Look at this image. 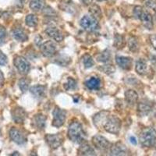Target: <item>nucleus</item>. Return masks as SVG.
Instances as JSON below:
<instances>
[{"mask_svg": "<svg viewBox=\"0 0 156 156\" xmlns=\"http://www.w3.org/2000/svg\"><path fill=\"white\" fill-rule=\"evenodd\" d=\"M94 123L99 124L101 122L104 129L107 132L113 134H118L121 128V120L115 115H105L102 112L96 115L94 118Z\"/></svg>", "mask_w": 156, "mask_h": 156, "instance_id": "obj_1", "label": "nucleus"}, {"mask_svg": "<svg viewBox=\"0 0 156 156\" xmlns=\"http://www.w3.org/2000/svg\"><path fill=\"white\" fill-rule=\"evenodd\" d=\"M68 136L73 142L81 144L86 139V135L81 124L78 121H73L70 123L68 129Z\"/></svg>", "mask_w": 156, "mask_h": 156, "instance_id": "obj_2", "label": "nucleus"}, {"mask_svg": "<svg viewBox=\"0 0 156 156\" xmlns=\"http://www.w3.org/2000/svg\"><path fill=\"white\" fill-rule=\"evenodd\" d=\"M140 141L144 147H151L156 144V130L151 127H146L140 133Z\"/></svg>", "mask_w": 156, "mask_h": 156, "instance_id": "obj_3", "label": "nucleus"}, {"mask_svg": "<svg viewBox=\"0 0 156 156\" xmlns=\"http://www.w3.org/2000/svg\"><path fill=\"white\" fill-rule=\"evenodd\" d=\"M133 15L135 17L140 20L146 28L149 30L153 28V18L148 11L143 9L141 6H136L133 9Z\"/></svg>", "mask_w": 156, "mask_h": 156, "instance_id": "obj_4", "label": "nucleus"}, {"mask_svg": "<svg viewBox=\"0 0 156 156\" xmlns=\"http://www.w3.org/2000/svg\"><path fill=\"white\" fill-rule=\"evenodd\" d=\"M13 64L20 74L27 75L30 69V63L23 56H16L13 59Z\"/></svg>", "mask_w": 156, "mask_h": 156, "instance_id": "obj_5", "label": "nucleus"}, {"mask_svg": "<svg viewBox=\"0 0 156 156\" xmlns=\"http://www.w3.org/2000/svg\"><path fill=\"white\" fill-rule=\"evenodd\" d=\"M80 24L84 30L88 31H94L98 28L97 19L93 16H84L80 20Z\"/></svg>", "mask_w": 156, "mask_h": 156, "instance_id": "obj_6", "label": "nucleus"}, {"mask_svg": "<svg viewBox=\"0 0 156 156\" xmlns=\"http://www.w3.org/2000/svg\"><path fill=\"white\" fill-rule=\"evenodd\" d=\"M52 115H53L52 126L56 128L62 126L64 124L65 120H66V111H64V110L61 109L60 108H58V106H56L55 108V109L53 110Z\"/></svg>", "mask_w": 156, "mask_h": 156, "instance_id": "obj_7", "label": "nucleus"}, {"mask_svg": "<svg viewBox=\"0 0 156 156\" xmlns=\"http://www.w3.org/2000/svg\"><path fill=\"white\" fill-rule=\"evenodd\" d=\"M44 140L46 141L47 144L51 149H56L62 145V142H63V136L60 133L47 134L44 136Z\"/></svg>", "mask_w": 156, "mask_h": 156, "instance_id": "obj_8", "label": "nucleus"}, {"mask_svg": "<svg viewBox=\"0 0 156 156\" xmlns=\"http://www.w3.org/2000/svg\"><path fill=\"white\" fill-rule=\"evenodd\" d=\"M41 53L45 57H51L56 52L57 45L54 41H48L40 46Z\"/></svg>", "mask_w": 156, "mask_h": 156, "instance_id": "obj_9", "label": "nucleus"}, {"mask_svg": "<svg viewBox=\"0 0 156 156\" xmlns=\"http://www.w3.org/2000/svg\"><path fill=\"white\" fill-rule=\"evenodd\" d=\"M92 143L94 147L100 151H105L110 147V143L108 140L101 135H95L93 136Z\"/></svg>", "mask_w": 156, "mask_h": 156, "instance_id": "obj_10", "label": "nucleus"}, {"mask_svg": "<svg viewBox=\"0 0 156 156\" xmlns=\"http://www.w3.org/2000/svg\"><path fill=\"white\" fill-rule=\"evenodd\" d=\"M9 137L13 142L17 144H23L27 141V137L20 129L16 127H12L9 130Z\"/></svg>", "mask_w": 156, "mask_h": 156, "instance_id": "obj_11", "label": "nucleus"}, {"mask_svg": "<svg viewBox=\"0 0 156 156\" xmlns=\"http://www.w3.org/2000/svg\"><path fill=\"white\" fill-rule=\"evenodd\" d=\"M12 114V119L16 123H23L24 122L26 117H27V112H25V110L21 107H16L12 110L11 112Z\"/></svg>", "mask_w": 156, "mask_h": 156, "instance_id": "obj_12", "label": "nucleus"}, {"mask_svg": "<svg viewBox=\"0 0 156 156\" xmlns=\"http://www.w3.org/2000/svg\"><path fill=\"white\" fill-rule=\"evenodd\" d=\"M45 33L48 36L54 39L57 42H60L63 40V34L60 30H58L55 27H48L45 30Z\"/></svg>", "mask_w": 156, "mask_h": 156, "instance_id": "obj_13", "label": "nucleus"}, {"mask_svg": "<svg viewBox=\"0 0 156 156\" xmlns=\"http://www.w3.org/2000/svg\"><path fill=\"white\" fill-rule=\"evenodd\" d=\"M110 154L112 155H126L128 152L127 148L124 144H121L119 142L110 147Z\"/></svg>", "mask_w": 156, "mask_h": 156, "instance_id": "obj_14", "label": "nucleus"}, {"mask_svg": "<svg viewBox=\"0 0 156 156\" xmlns=\"http://www.w3.org/2000/svg\"><path fill=\"white\" fill-rule=\"evenodd\" d=\"M135 69H136V73L141 76H146L150 73V70H151L147 62L143 59H139L138 61H136Z\"/></svg>", "mask_w": 156, "mask_h": 156, "instance_id": "obj_15", "label": "nucleus"}, {"mask_svg": "<svg viewBox=\"0 0 156 156\" xmlns=\"http://www.w3.org/2000/svg\"><path fill=\"white\" fill-rule=\"evenodd\" d=\"M151 108H152V104L147 100H143L139 102L137 111L140 116H144L151 112Z\"/></svg>", "mask_w": 156, "mask_h": 156, "instance_id": "obj_16", "label": "nucleus"}, {"mask_svg": "<svg viewBox=\"0 0 156 156\" xmlns=\"http://www.w3.org/2000/svg\"><path fill=\"white\" fill-rule=\"evenodd\" d=\"M115 61L118 66L123 69H130L132 67V59L129 57L118 55L115 57Z\"/></svg>", "mask_w": 156, "mask_h": 156, "instance_id": "obj_17", "label": "nucleus"}, {"mask_svg": "<svg viewBox=\"0 0 156 156\" xmlns=\"http://www.w3.org/2000/svg\"><path fill=\"white\" fill-rule=\"evenodd\" d=\"M12 37L18 41L23 42V41H27V39H28V36H27V33L20 27H16V28L13 29L12 31Z\"/></svg>", "mask_w": 156, "mask_h": 156, "instance_id": "obj_18", "label": "nucleus"}, {"mask_svg": "<svg viewBox=\"0 0 156 156\" xmlns=\"http://www.w3.org/2000/svg\"><path fill=\"white\" fill-rule=\"evenodd\" d=\"M33 125L34 127L39 130H43L45 127V122H46V116L42 114H37L34 115L33 118Z\"/></svg>", "mask_w": 156, "mask_h": 156, "instance_id": "obj_19", "label": "nucleus"}, {"mask_svg": "<svg viewBox=\"0 0 156 156\" xmlns=\"http://www.w3.org/2000/svg\"><path fill=\"white\" fill-rule=\"evenodd\" d=\"M30 91L37 98H42L45 96L46 87H45V86L43 85L33 86L30 88Z\"/></svg>", "mask_w": 156, "mask_h": 156, "instance_id": "obj_20", "label": "nucleus"}, {"mask_svg": "<svg viewBox=\"0 0 156 156\" xmlns=\"http://www.w3.org/2000/svg\"><path fill=\"white\" fill-rule=\"evenodd\" d=\"M125 99L128 105H133L138 100V94L134 90H128L125 93Z\"/></svg>", "mask_w": 156, "mask_h": 156, "instance_id": "obj_21", "label": "nucleus"}, {"mask_svg": "<svg viewBox=\"0 0 156 156\" xmlns=\"http://www.w3.org/2000/svg\"><path fill=\"white\" fill-rule=\"evenodd\" d=\"M78 154L80 155H95V152H94V149L90 147L88 144L84 143H81V146H80V149L78 150Z\"/></svg>", "mask_w": 156, "mask_h": 156, "instance_id": "obj_22", "label": "nucleus"}, {"mask_svg": "<svg viewBox=\"0 0 156 156\" xmlns=\"http://www.w3.org/2000/svg\"><path fill=\"white\" fill-rule=\"evenodd\" d=\"M85 85L90 90H98L101 87V81L98 78L91 77L86 81Z\"/></svg>", "mask_w": 156, "mask_h": 156, "instance_id": "obj_23", "label": "nucleus"}, {"mask_svg": "<svg viewBox=\"0 0 156 156\" xmlns=\"http://www.w3.org/2000/svg\"><path fill=\"white\" fill-rule=\"evenodd\" d=\"M44 5H45L44 0H30V9L34 12H38V11L43 9Z\"/></svg>", "mask_w": 156, "mask_h": 156, "instance_id": "obj_24", "label": "nucleus"}, {"mask_svg": "<svg viewBox=\"0 0 156 156\" xmlns=\"http://www.w3.org/2000/svg\"><path fill=\"white\" fill-rule=\"evenodd\" d=\"M25 22L26 24L30 27H36L38 23V18L36 15L34 14H29L26 16L25 19Z\"/></svg>", "mask_w": 156, "mask_h": 156, "instance_id": "obj_25", "label": "nucleus"}, {"mask_svg": "<svg viewBox=\"0 0 156 156\" xmlns=\"http://www.w3.org/2000/svg\"><path fill=\"white\" fill-rule=\"evenodd\" d=\"M83 65H84V67H85L86 69L92 67L94 65V59H93L92 57L90 56V55H88V54H86V55H83Z\"/></svg>", "mask_w": 156, "mask_h": 156, "instance_id": "obj_26", "label": "nucleus"}, {"mask_svg": "<svg viewBox=\"0 0 156 156\" xmlns=\"http://www.w3.org/2000/svg\"><path fill=\"white\" fill-rule=\"evenodd\" d=\"M29 83H30V80L27 78H21L19 80V87L22 92H26L28 90Z\"/></svg>", "mask_w": 156, "mask_h": 156, "instance_id": "obj_27", "label": "nucleus"}, {"mask_svg": "<svg viewBox=\"0 0 156 156\" xmlns=\"http://www.w3.org/2000/svg\"><path fill=\"white\" fill-rule=\"evenodd\" d=\"M129 48L132 51H136L139 48V44L137 39L135 37H131L129 40Z\"/></svg>", "mask_w": 156, "mask_h": 156, "instance_id": "obj_28", "label": "nucleus"}, {"mask_svg": "<svg viewBox=\"0 0 156 156\" xmlns=\"http://www.w3.org/2000/svg\"><path fill=\"white\" fill-rule=\"evenodd\" d=\"M76 87V80L71 77L68 78L67 82L64 84V88L66 89V90H74Z\"/></svg>", "mask_w": 156, "mask_h": 156, "instance_id": "obj_29", "label": "nucleus"}, {"mask_svg": "<svg viewBox=\"0 0 156 156\" xmlns=\"http://www.w3.org/2000/svg\"><path fill=\"white\" fill-rule=\"evenodd\" d=\"M110 58H111V55H110L109 51H108V50H106V51H105L104 52H102V53H101L98 55V61H100V62H107L109 60Z\"/></svg>", "mask_w": 156, "mask_h": 156, "instance_id": "obj_30", "label": "nucleus"}, {"mask_svg": "<svg viewBox=\"0 0 156 156\" xmlns=\"http://www.w3.org/2000/svg\"><path fill=\"white\" fill-rule=\"evenodd\" d=\"M90 12H91V14L93 15L94 18L99 16L101 17V9H100L99 6H98L97 5H91V7L90 8Z\"/></svg>", "mask_w": 156, "mask_h": 156, "instance_id": "obj_31", "label": "nucleus"}, {"mask_svg": "<svg viewBox=\"0 0 156 156\" xmlns=\"http://www.w3.org/2000/svg\"><path fill=\"white\" fill-rule=\"evenodd\" d=\"M115 46H116L117 48H123V46H124V38H123V37H122V36L120 35H116L115 37ZM115 47V48H116Z\"/></svg>", "mask_w": 156, "mask_h": 156, "instance_id": "obj_32", "label": "nucleus"}, {"mask_svg": "<svg viewBox=\"0 0 156 156\" xmlns=\"http://www.w3.org/2000/svg\"><path fill=\"white\" fill-rule=\"evenodd\" d=\"M6 37V30L2 25H0V44L5 41V39Z\"/></svg>", "mask_w": 156, "mask_h": 156, "instance_id": "obj_33", "label": "nucleus"}, {"mask_svg": "<svg viewBox=\"0 0 156 156\" xmlns=\"http://www.w3.org/2000/svg\"><path fill=\"white\" fill-rule=\"evenodd\" d=\"M8 59L5 54L0 50V66H5L7 64Z\"/></svg>", "mask_w": 156, "mask_h": 156, "instance_id": "obj_34", "label": "nucleus"}, {"mask_svg": "<svg viewBox=\"0 0 156 156\" xmlns=\"http://www.w3.org/2000/svg\"><path fill=\"white\" fill-rule=\"evenodd\" d=\"M149 40L153 48L156 50V34H151L149 37Z\"/></svg>", "mask_w": 156, "mask_h": 156, "instance_id": "obj_35", "label": "nucleus"}, {"mask_svg": "<svg viewBox=\"0 0 156 156\" xmlns=\"http://www.w3.org/2000/svg\"><path fill=\"white\" fill-rule=\"evenodd\" d=\"M4 81H5V78H4L3 73L0 70V87L4 84Z\"/></svg>", "mask_w": 156, "mask_h": 156, "instance_id": "obj_36", "label": "nucleus"}, {"mask_svg": "<svg viewBox=\"0 0 156 156\" xmlns=\"http://www.w3.org/2000/svg\"><path fill=\"white\" fill-rule=\"evenodd\" d=\"M129 140H130L131 144H133V145H136V140L134 136H130V137H129Z\"/></svg>", "mask_w": 156, "mask_h": 156, "instance_id": "obj_37", "label": "nucleus"}, {"mask_svg": "<svg viewBox=\"0 0 156 156\" xmlns=\"http://www.w3.org/2000/svg\"><path fill=\"white\" fill-rule=\"evenodd\" d=\"M81 1L84 4H87V5H88V4L91 3V2H92V0H81Z\"/></svg>", "mask_w": 156, "mask_h": 156, "instance_id": "obj_38", "label": "nucleus"}, {"mask_svg": "<svg viewBox=\"0 0 156 156\" xmlns=\"http://www.w3.org/2000/svg\"><path fill=\"white\" fill-rule=\"evenodd\" d=\"M98 2H102V1H105V0H97Z\"/></svg>", "mask_w": 156, "mask_h": 156, "instance_id": "obj_39", "label": "nucleus"}, {"mask_svg": "<svg viewBox=\"0 0 156 156\" xmlns=\"http://www.w3.org/2000/svg\"><path fill=\"white\" fill-rule=\"evenodd\" d=\"M0 133H1V132H0Z\"/></svg>", "mask_w": 156, "mask_h": 156, "instance_id": "obj_40", "label": "nucleus"}]
</instances>
